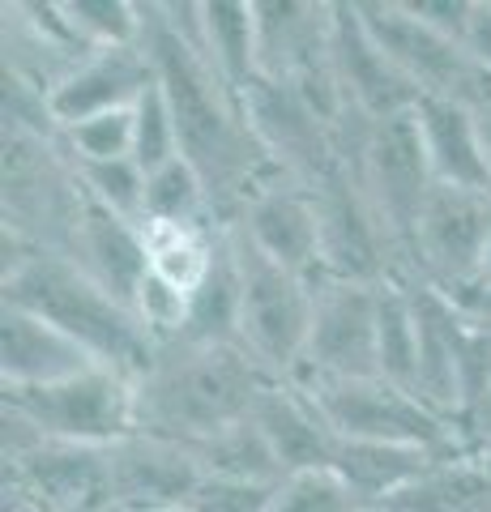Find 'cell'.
Returning a JSON list of instances; mask_svg holds the SVG:
<instances>
[{
	"mask_svg": "<svg viewBox=\"0 0 491 512\" xmlns=\"http://www.w3.org/2000/svg\"><path fill=\"white\" fill-rule=\"evenodd\" d=\"M278 483H248V478L205 474L188 500V512H269Z\"/></svg>",
	"mask_w": 491,
	"mask_h": 512,
	"instance_id": "1f68e13d",
	"label": "cell"
},
{
	"mask_svg": "<svg viewBox=\"0 0 491 512\" xmlns=\"http://www.w3.org/2000/svg\"><path fill=\"white\" fill-rule=\"evenodd\" d=\"M201 461L188 444L133 431L112 444V508H176L201 487ZM107 508V512H112Z\"/></svg>",
	"mask_w": 491,
	"mask_h": 512,
	"instance_id": "4fadbf2b",
	"label": "cell"
},
{
	"mask_svg": "<svg viewBox=\"0 0 491 512\" xmlns=\"http://www.w3.org/2000/svg\"><path fill=\"white\" fill-rule=\"evenodd\" d=\"M5 410L39 431L43 440L112 448L137 431V389L112 367H94L43 389H5Z\"/></svg>",
	"mask_w": 491,
	"mask_h": 512,
	"instance_id": "8992f818",
	"label": "cell"
},
{
	"mask_svg": "<svg viewBox=\"0 0 491 512\" xmlns=\"http://www.w3.org/2000/svg\"><path fill=\"white\" fill-rule=\"evenodd\" d=\"M112 512H188V504H176V508H112Z\"/></svg>",
	"mask_w": 491,
	"mask_h": 512,
	"instance_id": "8d00e7d4",
	"label": "cell"
},
{
	"mask_svg": "<svg viewBox=\"0 0 491 512\" xmlns=\"http://www.w3.org/2000/svg\"><path fill=\"white\" fill-rule=\"evenodd\" d=\"M261 256L274 265L291 269L299 278L321 282L325 278V231H321V205L308 184L291 180V175H274L265 180L231 218Z\"/></svg>",
	"mask_w": 491,
	"mask_h": 512,
	"instance_id": "9c48e42d",
	"label": "cell"
},
{
	"mask_svg": "<svg viewBox=\"0 0 491 512\" xmlns=\"http://www.w3.org/2000/svg\"><path fill=\"white\" fill-rule=\"evenodd\" d=\"M479 128H483V150H487V171H491V116L479 111Z\"/></svg>",
	"mask_w": 491,
	"mask_h": 512,
	"instance_id": "d590c367",
	"label": "cell"
},
{
	"mask_svg": "<svg viewBox=\"0 0 491 512\" xmlns=\"http://www.w3.org/2000/svg\"><path fill=\"white\" fill-rule=\"evenodd\" d=\"M112 508V448L43 440L5 461V512H107Z\"/></svg>",
	"mask_w": 491,
	"mask_h": 512,
	"instance_id": "52a82bcc",
	"label": "cell"
},
{
	"mask_svg": "<svg viewBox=\"0 0 491 512\" xmlns=\"http://www.w3.org/2000/svg\"><path fill=\"white\" fill-rule=\"evenodd\" d=\"M5 342H0V384L5 389H43L103 367L82 342L26 308L5 303Z\"/></svg>",
	"mask_w": 491,
	"mask_h": 512,
	"instance_id": "e0dca14e",
	"label": "cell"
},
{
	"mask_svg": "<svg viewBox=\"0 0 491 512\" xmlns=\"http://www.w3.org/2000/svg\"><path fill=\"white\" fill-rule=\"evenodd\" d=\"M479 278H491V235H487V252H483V274Z\"/></svg>",
	"mask_w": 491,
	"mask_h": 512,
	"instance_id": "74e56055",
	"label": "cell"
},
{
	"mask_svg": "<svg viewBox=\"0 0 491 512\" xmlns=\"http://www.w3.org/2000/svg\"><path fill=\"white\" fill-rule=\"evenodd\" d=\"M133 316L137 325L146 329V338L167 350L184 342V325H188V295L176 291L171 282H163L158 274H146V282H141V291L133 299Z\"/></svg>",
	"mask_w": 491,
	"mask_h": 512,
	"instance_id": "4dcf8cb0",
	"label": "cell"
},
{
	"mask_svg": "<svg viewBox=\"0 0 491 512\" xmlns=\"http://www.w3.org/2000/svg\"><path fill=\"white\" fill-rule=\"evenodd\" d=\"M491 235V197L436 184L427 197L415 244H410V282L432 291H457L483 274V252Z\"/></svg>",
	"mask_w": 491,
	"mask_h": 512,
	"instance_id": "ba28073f",
	"label": "cell"
},
{
	"mask_svg": "<svg viewBox=\"0 0 491 512\" xmlns=\"http://www.w3.org/2000/svg\"><path fill=\"white\" fill-rule=\"evenodd\" d=\"M252 423L261 427L265 444L274 448L282 474L329 470L338 436L312 406V397L295 380H274L252 406Z\"/></svg>",
	"mask_w": 491,
	"mask_h": 512,
	"instance_id": "ac0fdd59",
	"label": "cell"
},
{
	"mask_svg": "<svg viewBox=\"0 0 491 512\" xmlns=\"http://www.w3.org/2000/svg\"><path fill=\"white\" fill-rule=\"evenodd\" d=\"M235 261H240L244 303H240V346L274 380H291L308 355L312 316H316V282L261 256L227 222Z\"/></svg>",
	"mask_w": 491,
	"mask_h": 512,
	"instance_id": "3957f363",
	"label": "cell"
},
{
	"mask_svg": "<svg viewBox=\"0 0 491 512\" xmlns=\"http://www.w3.org/2000/svg\"><path fill=\"white\" fill-rule=\"evenodd\" d=\"M201 56L240 94L261 77V26L252 0H205L201 5Z\"/></svg>",
	"mask_w": 491,
	"mask_h": 512,
	"instance_id": "ffe728a7",
	"label": "cell"
},
{
	"mask_svg": "<svg viewBox=\"0 0 491 512\" xmlns=\"http://www.w3.org/2000/svg\"><path fill=\"white\" fill-rule=\"evenodd\" d=\"M269 384L274 376L244 346L176 342L158 350L154 367L133 384L137 431L193 448L244 423Z\"/></svg>",
	"mask_w": 491,
	"mask_h": 512,
	"instance_id": "6da1fadb",
	"label": "cell"
},
{
	"mask_svg": "<svg viewBox=\"0 0 491 512\" xmlns=\"http://www.w3.org/2000/svg\"><path fill=\"white\" fill-rule=\"evenodd\" d=\"M184 158L180 150V128H176V111H171L158 77L146 86V94L133 103V163L154 175L158 167Z\"/></svg>",
	"mask_w": 491,
	"mask_h": 512,
	"instance_id": "83f0119b",
	"label": "cell"
},
{
	"mask_svg": "<svg viewBox=\"0 0 491 512\" xmlns=\"http://www.w3.org/2000/svg\"><path fill=\"white\" fill-rule=\"evenodd\" d=\"M453 453H457V448H453ZM440 457H449V453H440V448H423V444L338 440L329 470H334L363 504H389L393 495H402L406 487H415Z\"/></svg>",
	"mask_w": 491,
	"mask_h": 512,
	"instance_id": "d6986e66",
	"label": "cell"
},
{
	"mask_svg": "<svg viewBox=\"0 0 491 512\" xmlns=\"http://www.w3.org/2000/svg\"><path fill=\"white\" fill-rule=\"evenodd\" d=\"M376 376L419 389V312H415V282H385L376 312ZM419 397V393H415Z\"/></svg>",
	"mask_w": 491,
	"mask_h": 512,
	"instance_id": "7402d4cb",
	"label": "cell"
},
{
	"mask_svg": "<svg viewBox=\"0 0 491 512\" xmlns=\"http://www.w3.org/2000/svg\"><path fill=\"white\" fill-rule=\"evenodd\" d=\"M329 56H334V73L346 103L363 120L376 124L402 116V111H415V103L423 99L402 77L398 64L380 52V43L359 22L355 5H334V13H329Z\"/></svg>",
	"mask_w": 491,
	"mask_h": 512,
	"instance_id": "7c38bea8",
	"label": "cell"
},
{
	"mask_svg": "<svg viewBox=\"0 0 491 512\" xmlns=\"http://www.w3.org/2000/svg\"><path fill=\"white\" fill-rule=\"evenodd\" d=\"M5 303L52 320L103 367L129 376L133 384L158 359V346L137 325L133 308H124L94 278H86L65 252L30 248L13 231H5Z\"/></svg>",
	"mask_w": 491,
	"mask_h": 512,
	"instance_id": "7a4b0ae2",
	"label": "cell"
},
{
	"mask_svg": "<svg viewBox=\"0 0 491 512\" xmlns=\"http://www.w3.org/2000/svg\"><path fill=\"white\" fill-rule=\"evenodd\" d=\"M193 453L201 461L205 474H223V478H248V483H282V466L274 457V448L265 444L261 427L252 423V414L244 423H235L218 436L193 444Z\"/></svg>",
	"mask_w": 491,
	"mask_h": 512,
	"instance_id": "d4e9b609",
	"label": "cell"
},
{
	"mask_svg": "<svg viewBox=\"0 0 491 512\" xmlns=\"http://www.w3.org/2000/svg\"><path fill=\"white\" fill-rule=\"evenodd\" d=\"M141 222H167V227H227L218 222V205L210 184L201 180V171L176 158V163L158 167L146 180V218Z\"/></svg>",
	"mask_w": 491,
	"mask_h": 512,
	"instance_id": "cb8c5ba5",
	"label": "cell"
},
{
	"mask_svg": "<svg viewBox=\"0 0 491 512\" xmlns=\"http://www.w3.org/2000/svg\"><path fill=\"white\" fill-rule=\"evenodd\" d=\"M295 384L312 397L338 440H389V444H423V448H466L462 427L440 419L415 393L380 376L329 380V376H295Z\"/></svg>",
	"mask_w": 491,
	"mask_h": 512,
	"instance_id": "5b68a950",
	"label": "cell"
},
{
	"mask_svg": "<svg viewBox=\"0 0 491 512\" xmlns=\"http://www.w3.org/2000/svg\"><path fill=\"white\" fill-rule=\"evenodd\" d=\"M355 180L368 197L372 214L380 222V235L389 239L393 261H398V282H410V244L427 197H432V167L423 154V137L415 124V111L368 124L359 150H355Z\"/></svg>",
	"mask_w": 491,
	"mask_h": 512,
	"instance_id": "277c9868",
	"label": "cell"
},
{
	"mask_svg": "<svg viewBox=\"0 0 491 512\" xmlns=\"http://www.w3.org/2000/svg\"><path fill=\"white\" fill-rule=\"evenodd\" d=\"M60 13L90 52L141 47L146 35V5H129V0H60Z\"/></svg>",
	"mask_w": 491,
	"mask_h": 512,
	"instance_id": "484cf974",
	"label": "cell"
},
{
	"mask_svg": "<svg viewBox=\"0 0 491 512\" xmlns=\"http://www.w3.org/2000/svg\"><path fill=\"white\" fill-rule=\"evenodd\" d=\"M363 512H393V508H385V504H372V508H363Z\"/></svg>",
	"mask_w": 491,
	"mask_h": 512,
	"instance_id": "f35d334b",
	"label": "cell"
},
{
	"mask_svg": "<svg viewBox=\"0 0 491 512\" xmlns=\"http://www.w3.org/2000/svg\"><path fill=\"white\" fill-rule=\"evenodd\" d=\"M65 256L86 278L99 282L112 299H120L124 308H133L141 282L150 274V256H146L141 227L99 210L86 192H82V201H77V218H73Z\"/></svg>",
	"mask_w": 491,
	"mask_h": 512,
	"instance_id": "5bb4252c",
	"label": "cell"
},
{
	"mask_svg": "<svg viewBox=\"0 0 491 512\" xmlns=\"http://www.w3.org/2000/svg\"><path fill=\"white\" fill-rule=\"evenodd\" d=\"M240 303H244L240 261H235L231 235L223 227L210 274H205L197 291L188 295L184 342H193V346H240Z\"/></svg>",
	"mask_w": 491,
	"mask_h": 512,
	"instance_id": "44dd1931",
	"label": "cell"
},
{
	"mask_svg": "<svg viewBox=\"0 0 491 512\" xmlns=\"http://www.w3.org/2000/svg\"><path fill=\"white\" fill-rule=\"evenodd\" d=\"M150 82H154V64L141 47L90 52L65 82L47 94V111H52V124L65 133V128L82 124V120L133 107Z\"/></svg>",
	"mask_w": 491,
	"mask_h": 512,
	"instance_id": "9a60e30c",
	"label": "cell"
},
{
	"mask_svg": "<svg viewBox=\"0 0 491 512\" xmlns=\"http://www.w3.org/2000/svg\"><path fill=\"white\" fill-rule=\"evenodd\" d=\"M380 286L376 282H342V278L316 282L312 338H308L304 367H299L295 376H329V380L376 376Z\"/></svg>",
	"mask_w": 491,
	"mask_h": 512,
	"instance_id": "8fae6325",
	"label": "cell"
},
{
	"mask_svg": "<svg viewBox=\"0 0 491 512\" xmlns=\"http://www.w3.org/2000/svg\"><path fill=\"white\" fill-rule=\"evenodd\" d=\"M141 239H146L150 274L171 282L184 295H193L214 265L223 227H167V222H141Z\"/></svg>",
	"mask_w": 491,
	"mask_h": 512,
	"instance_id": "603a6c76",
	"label": "cell"
},
{
	"mask_svg": "<svg viewBox=\"0 0 491 512\" xmlns=\"http://www.w3.org/2000/svg\"><path fill=\"white\" fill-rule=\"evenodd\" d=\"M440 295H445V291H440ZM445 299L466 320H474V325H491V278H474L466 286H457V291H449Z\"/></svg>",
	"mask_w": 491,
	"mask_h": 512,
	"instance_id": "836d02e7",
	"label": "cell"
},
{
	"mask_svg": "<svg viewBox=\"0 0 491 512\" xmlns=\"http://www.w3.org/2000/svg\"><path fill=\"white\" fill-rule=\"evenodd\" d=\"M415 124H419L423 154H427V167H432L436 184L491 197V171H487L479 111L462 99L423 94L415 103Z\"/></svg>",
	"mask_w": 491,
	"mask_h": 512,
	"instance_id": "2e32d148",
	"label": "cell"
},
{
	"mask_svg": "<svg viewBox=\"0 0 491 512\" xmlns=\"http://www.w3.org/2000/svg\"><path fill=\"white\" fill-rule=\"evenodd\" d=\"M359 495L342 483L334 470H299L287 474L269 500V512H363Z\"/></svg>",
	"mask_w": 491,
	"mask_h": 512,
	"instance_id": "f1b7e54d",
	"label": "cell"
},
{
	"mask_svg": "<svg viewBox=\"0 0 491 512\" xmlns=\"http://www.w3.org/2000/svg\"><path fill=\"white\" fill-rule=\"evenodd\" d=\"M355 9L368 35L380 43V52L398 64L402 77L419 94L466 99L470 82L479 77V64L470 60L462 43L419 22L406 9V0H355Z\"/></svg>",
	"mask_w": 491,
	"mask_h": 512,
	"instance_id": "30bf717a",
	"label": "cell"
},
{
	"mask_svg": "<svg viewBox=\"0 0 491 512\" xmlns=\"http://www.w3.org/2000/svg\"><path fill=\"white\" fill-rule=\"evenodd\" d=\"M466 52L483 73H491V0H474V13L466 26Z\"/></svg>",
	"mask_w": 491,
	"mask_h": 512,
	"instance_id": "e575fe53",
	"label": "cell"
},
{
	"mask_svg": "<svg viewBox=\"0 0 491 512\" xmlns=\"http://www.w3.org/2000/svg\"><path fill=\"white\" fill-rule=\"evenodd\" d=\"M406 9L415 13L419 22H427L440 35H449L466 47V26L474 13V0H406Z\"/></svg>",
	"mask_w": 491,
	"mask_h": 512,
	"instance_id": "d6a6232c",
	"label": "cell"
},
{
	"mask_svg": "<svg viewBox=\"0 0 491 512\" xmlns=\"http://www.w3.org/2000/svg\"><path fill=\"white\" fill-rule=\"evenodd\" d=\"M73 175L99 210L141 227V218H146V180L150 175L141 171L133 158H116V163H73Z\"/></svg>",
	"mask_w": 491,
	"mask_h": 512,
	"instance_id": "4316f807",
	"label": "cell"
},
{
	"mask_svg": "<svg viewBox=\"0 0 491 512\" xmlns=\"http://www.w3.org/2000/svg\"><path fill=\"white\" fill-rule=\"evenodd\" d=\"M69 163H116V158H133V107L107 111V116L82 120L60 133Z\"/></svg>",
	"mask_w": 491,
	"mask_h": 512,
	"instance_id": "f546056e",
	"label": "cell"
}]
</instances>
